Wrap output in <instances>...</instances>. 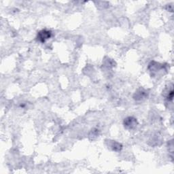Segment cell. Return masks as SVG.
<instances>
[{
	"instance_id": "cell-1",
	"label": "cell",
	"mask_w": 174,
	"mask_h": 174,
	"mask_svg": "<svg viewBox=\"0 0 174 174\" xmlns=\"http://www.w3.org/2000/svg\"><path fill=\"white\" fill-rule=\"evenodd\" d=\"M52 36V31L47 29H42L40 31L38 32L37 35V39L39 42L44 43L48 39H50Z\"/></svg>"
},
{
	"instance_id": "cell-2",
	"label": "cell",
	"mask_w": 174,
	"mask_h": 174,
	"mask_svg": "<svg viewBox=\"0 0 174 174\" xmlns=\"http://www.w3.org/2000/svg\"><path fill=\"white\" fill-rule=\"evenodd\" d=\"M123 124L124 127L127 129H133L137 125V120L136 119H135V118L129 116L126 118V119L124 120Z\"/></svg>"
},
{
	"instance_id": "cell-3",
	"label": "cell",
	"mask_w": 174,
	"mask_h": 174,
	"mask_svg": "<svg viewBox=\"0 0 174 174\" xmlns=\"http://www.w3.org/2000/svg\"><path fill=\"white\" fill-rule=\"evenodd\" d=\"M146 95L147 94L146 93V91L141 89V90H139L136 94H135L134 99L136 100H141V99H142L143 98L146 97Z\"/></svg>"
},
{
	"instance_id": "cell-4",
	"label": "cell",
	"mask_w": 174,
	"mask_h": 174,
	"mask_svg": "<svg viewBox=\"0 0 174 174\" xmlns=\"http://www.w3.org/2000/svg\"><path fill=\"white\" fill-rule=\"evenodd\" d=\"M111 148H112L114 151L116 152H119L123 148V146L121 144L117 142H113L111 144Z\"/></svg>"
}]
</instances>
